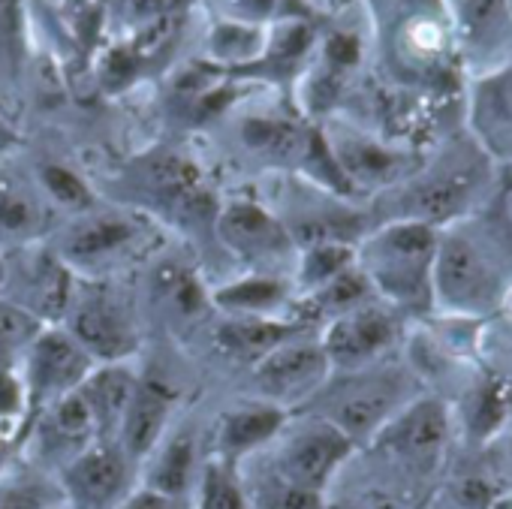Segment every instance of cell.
Returning <instances> with one entry per match:
<instances>
[{
	"instance_id": "1",
	"label": "cell",
	"mask_w": 512,
	"mask_h": 509,
	"mask_svg": "<svg viewBox=\"0 0 512 509\" xmlns=\"http://www.w3.org/2000/svg\"><path fill=\"white\" fill-rule=\"evenodd\" d=\"M437 229L416 220H392L356 247L359 272L398 308H422L431 302V269L437 253Z\"/></svg>"
},
{
	"instance_id": "2",
	"label": "cell",
	"mask_w": 512,
	"mask_h": 509,
	"mask_svg": "<svg viewBox=\"0 0 512 509\" xmlns=\"http://www.w3.org/2000/svg\"><path fill=\"white\" fill-rule=\"evenodd\" d=\"M317 395L326 398V410L320 419L335 425L353 446L371 443L413 398V380L401 368L368 365L359 371H347V380L335 389L326 383Z\"/></svg>"
},
{
	"instance_id": "3",
	"label": "cell",
	"mask_w": 512,
	"mask_h": 509,
	"mask_svg": "<svg viewBox=\"0 0 512 509\" xmlns=\"http://www.w3.org/2000/svg\"><path fill=\"white\" fill-rule=\"evenodd\" d=\"M503 275L491 253L470 235L452 229L437 235L431 269V302L452 311L479 317L500 305Z\"/></svg>"
},
{
	"instance_id": "4",
	"label": "cell",
	"mask_w": 512,
	"mask_h": 509,
	"mask_svg": "<svg viewBox=\"0 0 512 509\" xmlns=\"http://www.w3.org/2000/svg\"><path fill=\"white\" fill-rule=\"evenodd\" d=\"M449 413L434 398H413L371 443L404 473L431 476L449 446Z\"/></svg>"
},
{
	"instance_id": "5",
	"label": "cell",
	"mask_w": 512,
	"mask_h": 509,
	"mask_svg": "<svg viewBox=\"0 0 512 509\" xmlns=\"http://www.w3.org/2000/svg\"><path fill=\"white\" fill-rule=\"evenodd\" d=\"M278 452L272 455V470L284 476L287 482L323 494L332 476L341 470V464L350 458L353 443L326 419L314 416L308 422H299L293 431L284 434L281 428Z\"/></svg>"
},
{
	"instance_id": "6",
	"label": "cell",
	"mask_w": 512,
	"mask_h": 509,
	"mask_svg": "<svg viewBox=\"0 0 512 509\" xmlns=\"http://www.w3.org/2000/svg\"><path fill=\"white\" fill-rule=\"evenodd\" d=\"M136 464L118 443L97 440L61 467V491L67 509H118L133 485Z\"/></svg>"
},
{
	"instance_id": "7",
	"label": "cell",
	"mask_w": 512,
	"mask_h": 509,
	"mask_svg": "<svg viewBox=\"0 0 512 509\" xmlns=\"http://www.w3.org/2000/svg\"><path fill=\"white\" fill-rule=\"evenodd\" d=\"M329 377H332V365L323 347L308 341H284L281 347H275L253 365V380L263 401L281 410L317 398V392L329 383Z\"/></svg>"
},
{
	"instance_id": "8",
	"label": "cell",
	"mask_w": 512,
	"mask_h": 509,
	"mask_svg": "<svg viewBox=\"0 0 512 509\" xmlns=\"http://www.w3.org/2000/svg\"><path fill=\"white\" fill-rule=\"evenodd\" d=\"M395 341H398L395 314L362 302V305L332 317L320 347H323L332 371L341 368L347 374V371L377 365L392 350Z\"/></svg>"
},
{
	"instance_id": "9",
	"label": "cell",
	"mask_w": 512,
	"mask_h": 509,
	"mask_svg": "<svg viewBox=\"0 0 512 509\" xmlns=\"http://www.w3.org/2000/svg\"><path fill=\"white\" fill-rule=\"evenodd\" d=\"M94 371V359L82 350V344L61 329H43L37 341L25 350V395L46 407L61 395L76 392L85 377Z\"/></svg>"
},
{
	"instance_id": "10",
	"label": "cell",
	"mask_w": 512,
	"mask_h": 509,
	"mask_svg": "<svg viewBox=\"0 0 512 509\" xmlns=\"http://www.w3.org/2000/svg\"><path fill=\"white\" fill-rule=\"evenodd\" d=\"M70 320V335L82 344V350L106 365V362H124L136 350V332L115 296L106 290L79 293L73 290L70 308L64 314Z\"/></svg>"
},
{
	"instance_id": "11",
	"label": "cell",
	"mask_w": 512,
	"mask_h": 509,
	"mask_svg": "<svg viewBox=\"0 0 512 509\" xmlns=\"http://www.w3.org/2000/svg\"><path fill=\"white\" fill-rule=\"evenodd\" d=\"M479 181H482V166H476L473 157L461 154V160L443 166L440 172H431L428 178H422L407 190L401 220L428 223L434 229L452 223L470 208Z\"/></svg>"
},
{
	"instance_id": "12",
	"label": "cell",
	"mask_w": 512,
	"mask_h": 509,
	"mask_svg": "<svg viewBox=\"0 0 512 509\" xmlns=\"http://www.w3.org/2000/svg\"><path fill=\"white\" fill-rule=\"evenodd\" d=\"M97 440L100 437H97L94 416L79 389L40 407L37 446L46 458H55L61 467L73 461L79 452H85L88 446H94Z\"/></svg>"
},
{
	"instance_id": "13",
	"label": "cell",
	"mask_w": 512,
	"mask_h": 509,
	"mask_svg": "<svg viewBox=\"0 0 512 509\" xmlns=\"http://www.w3.org/2000/svg\"><path fill=\"white\" fill-rule=\"evenodd\" d=\"M172 410H175V395L166 386H160L154 380H148V383L139 380L136 395H133V401L124 413V422L118 428V437H115V443L133 464L148 461V455L160 446V440L166 437Z\"/></svg>"
},
{
	"instance_id": "14",
	"label": "cell",
	"mask_w": 512,
	"mask_h": 509,
	"mask_svg": "<svg viewBox=\"0 0 512 509\" xmlns=\"http://www.w3.org/2000/svg\"><path fill=\"white\" fill-rule=\"evenodd\" d=\"M139 377L124 365V362H106V365H94V371L85 377V383L79 386L94 425H97V437L106 443H115L118 428L124 422V413L136 395Z\"/></svg>"
},
{
	"instance_id": "15",
	"label": "cell",
	"mask_w": 512,
	"mask_h": 509,
	"mask_svg": "<svg viewBox=\"0 0 512 509\" xmlns=\"http://www.w3.org/2000/svg\"><path fill=\"white\" fill-rule=\"evenodd\" d=\"M284 425H287V410L269 401L238 407L226 413L217 425V458L235 464L238 458H247L266 443L278 440Z\"/></svg>"
},
{
	"instance_id": "16",
	"label": "cell",
	"mask_w": 512,
	"mask_h": 509,
	"mask_svg": "<svg viewBox=\"0 0 512 509\" xmlns=\"http://www.w3.org/2000/svg\"><path fill=\"white\" fill-rule=\"evenodd\" d=\"M220 235L223 241L238 250L241 257H278L290 247V235L284 232V226L266 214L260 205L253 202H232L223 214H220Z\"/></svg>"
},
{
	"instance_id": "17",
	"label": "cell",
	"mask_w": 512,
	"mask_h": 509,
	"mask_svg": "<svg viewBox=\"0 0 512 509\" xmlns=\"http://www.w3.org/2000/svg\"><path fill=\"white\" fill-rule=\"evenodd\" d=\"M133 238H136L133 226L121 217H112V214L88 217L82 223H73L64 232L58 260L64 266H97V263L112 260Z\"/></svg>"
},
{
	"instance_id": "18",
	"label": "cell",
	"mask_w": 512,
	"mask_h": 509,
	"mask_svg": "<svg viewBox=\"0 0 512 509\" xmlns=\"http://www.w3.org/2000/svg\"><path fill=\"white\" fill-rule=\"evenodd\" d=\"M151 458V470L145 485L172 497H190V491L196 488L199 470H196V443L187 431L175 434V437H163L160 446L148 455Z\"/></svg>"
},
{
	"instance_id": "19",
	"label": "cell",
	"mask_w": 512,
	"mask_h": 509,
	"mask_svg": "<svg viewBox=\"0 0 512 509\" xmlns=\"http://www.w3.org/2000/svg\"><path fill=\"white\" fill-rule=\"evenodd\" d=\"M290 341V326L263 320V317H235L217 329V347L223 356L235 362H247L250 368L266 353Z\"/></svg>"
},
{
	"instance_id": "20",
	"label": "cell",
	"mask_w": 512,
	"mask_h": 509,
	"mask_svg": "<svg viewBox=\"0 0 512 509\" xmlns=\"http://www.w3.org/2000/svg\"><path fill=\"white\" fill-rule=\"evenodd\" d=\"M193 509H250L247 488L235 473V464L214 458L199 470Z\"/></svg>"
},
{
	"instance_id": "21",
	"label": "cell",
	"mask_w": 512,
	"mask_h": 509,
	"mask_svg": "<svg viewBox=\"0 0 512 509\" xmlns=\"http://www.w3.org/2000/svg\"><path fill=\"white\" fill-rule=\"evenodd\" d=\"M455 22L470 46L497 40L509 25V0H452Z\"/></svg>"
},
{
	"instance_id": "22",
	"label": "cell",
	"mask_w": 512,
	"mask_h": 509,
	"mask_svg": "<svg viewBox=\"0 0 512 509\" xmlns=\"http://www.w3.org/2000/svg\"><path fill=\"white\" fill-rule=\"evenodd\" d=\"M58 506H67L61 482H49L34 470L0 476V509H58Z\"/></svg>"
},
{
	"instance_id": "23",
	"label": "cell",
	"mask_w": 512,
	"mask_h": 509,
	"mask_svg": "<svg viewBox=\"0 0 512 509\" xmlns=\"http://www.w3.org/2000/svg\"><path fill=\"white\" fill-rule=\"evenodd\" d=\"M247 488V500L250 509H323V494L317 491H305L293 482H287L284 476H278L269 464V470L260 479H241Z\"/></svg>"
},
{
	"instance_id": "24",
	"label": "cell",
	"mask_w": 512,
	"mask_h": 509,
	"mask_svg": "<svg viewBox=\"0 0 512 509\" xmlns=\"http://www.w3.org/2000/svg\"><path fill=\"white\" fill-rule=\"evenodd\" d=\"M338 169L353 181H383L398 169V157L368 139H344L338 145Z\"/></svg>"
},
{
	"instance_id": "25",
	"label": "cell",
	"mask_w": 512,
	"mask_h": 509,
	"mask_svg": "<svg viewBox=\"0 0 512 509\" xmlns=\"http://www.w3.org/2000/svg\"><path fill=\"white\" fill-rule=\"evenodd\" d=\"M356 266V247L344 241H326V244H308V253L302 260V287L317 293L338 275Z\"/></svg>"
},
{
	"instance_id": "26",
	"label": "cell",
	"mask_w": 512,
	"mask_h": 509,
	"mask_svg": "<svg viewBox=\"0 0 512 509\" xmlns=\"http://www.w3.org/2000/svg\"><path fill=\"white\" fill-rule=\"evenodd\" d=\"M46 323L13 299H0V359L25 356Z\"/></svg>"
},
{
	"instance_id": "27",
	"label": "cell",
	"mask_w": 512,
	"mask_h": 509,
	"mask_svg": "<svg viewBox=\"0 0 512 509\" xmlns=\"http://www.w3.org/2000/svg\"><path fill=\"white\" fill-rule=\"evenodd\" d=\"M281 299H284V287L278 281H269V278H253V281L232 284L217 296V302L223 308H229L232 314H241V317H260L263 311L275 308Z\"/></svg>"
},
{
	"instance_id": "28",
	"label": "cell",
	"mask_w": 512,
	"mask_h": 509,
	"mask_svg": "<svg viewBox=\"0 0 512 509\" xmlns=\"http://www.w3.org/2000/svg\"><path fill=\"white\" fill-rule=\"evenodd\" d=\"M263 49H266V37H263V28H256V25L220 22L211 34V52L229 64L253 61L256 55H263Z\"/></svg>"
},
{
	"instance_id": "29",
	"label": "cell",
	"mask_w": 512,
	"mask_h": 509,
	"mask_svg": "<svg viewBox=\"0 0 512 509\" xmlns=\"http://www.w3.org/2000/svg\"><path fill=\"white\" fill-rule=\"evenodd\" d=\"M244 136L256 151H266L272 157H296L305 148V139L296 127L275 121H253L247 124Z\"/></svg>"
},
{
	"instance_id": "30",
	"label": "cell",
	"mask_w": 512,
	"mask_h": 509,
	"mask_svg": "<svg viewBox=\"0 0 512 509\" xmlns=\"http://www.w3.org/2000/svg\"><path fill=\"white\" fill-rule=\"evenodd\" d=\"M482 112L500 130H512V64L482 88Z\"/></svg>"
},
{
	"instance_id": "31",
	"label": "cell",
	"mask_w": 512,
	"mask_h": 509,
	"mask_svg": "<svg viewBox=\"0 0 512 509\" xmlns=\"http://www.w3.org/2000/svg\"><path fill=\"white\" fill-rule=\"evenodd\" d=\"M40 178H43V187H46L61 205H70V208H88V205H91L88 187H85L82 178H76L70 169L46 166V169L40 172Z\"/></svg>"
},
{
	"instance_id": "32",
	"label": "cell",
	"mask_w": 512,
	"mask_h": 509,
	"mask_svg": "<svg viewBox=\"0 0 512 509\" xmlns=\"http://www.w3.org/2000/svg\"><path fill=\"white\" fill-rule=\"evenodd\" d=\"M37 208L16 193L0 196V235H31L37 226Z\"/></svg>"
},
{
	"instance_id": "33",
	"label": "cell",
	"mask_w": 512,
	"mask_h": 509,
	"mask_svg": "<svg viewBox=\"0 0 512 509\" xmlns=\"http://www.w3.org/2000/svg\"><path fill=\"white\" fill-rule=\"evenodd\" d=\"M217 13L226 19V22H235V25H256L260 28L263 22L272 19L278 0H214Z\"/></svg>"
},
{
	"instance_id": "34",
	"label": "cell",
	"mask_w": 512,
	"mask_h": 509,
	"mask_svg": "<svg viewBox=\"0 0 512 509\" xmlns=\"http://www.w3.org/2000/svg\"><path fill=\"white\" fill-rule=\"evenodd\" d=\"M118 509H193V503L187 497H172V494L142 485V488H133Z\"/></svg>"
},
{
	"instance_id": "35",
	"label": "cell",
	"mask_w": 512,
	"mask_h": 509,
	"mask_svg": "<svg viewBox=\"0 0 512 509\" xmlns=\"http://www.w3.org/2000/svg\"><path fill=\"white\" fill-rule=\"evenodd\" d=\"M22 398H25V386H22L13 374L0 371V413H13V410H19Z\"/></svg>"
},
{
	"instance_id": "36",
	"label": "cell",
	"mask_w": 512,
	"mask_h": 509,
	"mask_svg": "<svg viewBox=\"0 0 512 509\" xmlns=\"http://www.w3.org/2000/svg\"><path fill=\"white\" fill-rule=\"evenodd\" d=\"M133 16L145 19V22H160L169 10H175L178 0H127Z\"/></svg>"
},
{
	"instance_id": "37",
	"label": "cell",
	"mask_w": 512,
	"mask_h": 509,
	"mask_svg": "<svg viewBox=\"0 0 512 509\" xmlns=\"http://www.w3.org/2000/svg\"><path fill=\"white\" fill-rule=\"evenodd\" d=\"M500 208H503V217H506V223L512 226V178L503 184V193H500Z\"/></svg>"
},
{
	"instance_id": "38",
	"label": "cell",
	"mask_w": 512,
	"mask_h": 509,
	"mask_svg": "<svg viewBox=\"0 0 512 509\" xmlns=\"http://www.w3.org/2000/svg\"><path fill=\"white\" fill-rule=\"evenodd\" d=\"M506 464H509V470H512V431L506 434Z\"/></svg>"
},
{
	"instance_id": "39",
	"label": "cell",
	"mask_w": 512,
	"mask_h": 509,
	"mask_svg": "<svg viewBox=\"0 0 512 509\" xmlns=\"http://www.w3.org/2000/svg\"><path fill=\"white\" fill-rule=\"evenodd\" d=\"M0 284H4V269H0Z\"/></svg>"
},
{
	"instance_id": "40",
	"label": "cell",
	"mask_w": 512,
	"mask_h": 509,
	"mask_svg": "<svg viewBox=\"0 0 512 509\" xmlns=\"http://www.w3.org/2000/svg\"><path fill=\"white\" fill-rule=\"evenodd\" d=\"M452 509H458V506H452Z\"/></svg>"
}]
</instances>
